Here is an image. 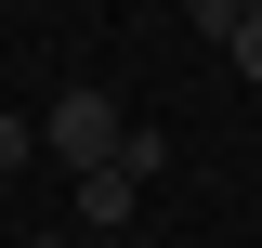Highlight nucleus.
<instances>
[{
  "label": "nucleus",
  "mask_w": 262,
  "mask_h": 248,
  "mask_svg": "<svg viewBox=\"0 0 262 248\" xmlns=\"http://www.w3.org/2000/svg\"><path fill=\"white\" fill-rule=\"evenodd\" d=\"M118 144H131L118 92H66V105H39V157H66V170H105Z\"/></svg>",
  "instance_id": "f257e3e1"
},
{
  "label": "nucleus",
  "mask_w": 262,
  "mask_h": 248,
  "mask_svg": "<svg viewBox=\"0 0 262 248\" xmlns=\"http://www.w3.org/2000/svg\"><path fill=\"white\" fill-rule=\"evenodd\" d=\"M79 222H92V235H118V222H144V170H131V157H105V170H79Z\"/></svg>",
  "instance_id": "f03ea898"
},
{
  "label": "nucleus",
  "mask_w": 262,
  "mask_h": 248,
  "mask_svg": "<svg viewBox=\"0 0 262 248\" xmlns=\"http://www.w3.org/2000/svg\"><path fill=\"white\" fill-rule=\"evenodd\" d=\"M27 157H39V118H13V105H0V183H13Z\"/></svg>",
  "instance_id": "7ed1b4c3"
},
{
  "label": "nucleus",
  "mask_w": 262,
  "mask_h": 248,
  "mask_svg": "<svg viewBox=\"0 0 262 248\" xmlns=\"http://www.w3.org/2000/svg\"><path fill=\"white\" fill-rule=\"evenodd\" d=\"M223 53H236V79H262V13H236V39H223Z\"/></svg>",
  "instance_id": "20e7f679"
},
{
  "label": "nucleus",
  "mask_w": 262,
  "mask_h": 248,
  "mask_svg": "<svg viewBox=\"0 0 262 248\" xmlns=\"http://www.w3.org/2000/svg\"><path fill=\"white\" fill-rule=\"evenodd\" d=\"M27 248H79V235H27Z\"/></svg>",
  "instance_id": "39448f33"
},
{
  "label": "nucleus",
  "mask_w": 262,
  "mask_h": 248,
  "mask_svg": "<svg viewBox=\"0 0 262 248\" xmlns=\"http://www.w3.org/2000/svg\"><path fill=\"white\" fill-rule=\"evenodd\" d=\"M236 13H262V0H236Z\"/></svg>",
  "instance_id": "423d86ee"
}]
</instances>
